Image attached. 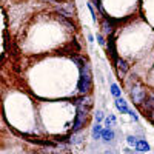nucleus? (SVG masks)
Segmentation results:
<instances>
[{"label": "nucleus", "instance_id": "obj_3", "mask_svg": "<svg viewBox=\"0 0 154 154\" xmlns=\"http://www.w3.org/2000/svg\"><path fill=\"white\" fill-rule=\"evenodd\" d=\"M88 112H89V111H85V109H77L75 119H74V125H72L74 133L80 131L82 128L85 126V123H86V120H88Z\"/></svg>", "mask_w": 154, "mask_h": 154}, {"label": "nucleus", "instance_id": "obj_19", "mask_svg": "<svg viewBox=\"0 0 154 154\" xmlns=\"http://www.w3.org/2000/svg\"><path fill=\"white\" fill-rule=\"evenodd\" d=\"M96 119L100 122L102 119H103V112H102V111H97V112H96Z\"/></svg>", "mask_w": 154, "mask_h": 154}, {"label": "nucleus", "instance_id": "obj_14", "mask_svg": "<svg viewBox=\"0 0 154 154\" xmlns=\"http://www.w3.org/2000/svg\"><path fill=\"white\" fill-rule=\"evenodd\" d=\"M111 94H112L116 99H119V97H120V88L116 85V83H111Z\"/></svg>", "mask_w": 154, "mask_h": 154}, {"label": "nucleus", "instance_id": "obj_13", "mask_svg": "<svg viewBox=\"0 0 154 154\" xmlns=\"http://www.w3.org/2000/svg\"><path fill=\"white\" fill-rule=\"evenodd\" d=\"M114 123H116V116L114 114H108V117L105 119V126L111 128V126H114Z\"/></svg>", "mask_w": 154, "mask_h": 154}, {"label": "nucleus", "instance_id": "obj_10", "mask_svg": "<svg viewBox=\"0 0 154 154\" xmlns=\"http://www.w3.org/2000/svg\"><path fill=\"white\" fill-rule=\"evenodd\" d=\"M136 151H137V152H140V154L148 152V151H149V143L146 142V140L140 139L139 142H137V145H136Z\"/></svg>", "mask_w": 154, "mask_h": 154}, {"label": "nucleus", "instance_id": "obj_4", "mask_svg": "<svg viewBox=\"0 0 154 154\" xmlns=\"http://www.w3.org/2000/svg\"><path fill=\"white\" fill-rule=\"evenodd\" d=\"M72 103L77 106V109H85V111H89V108L93 106V99H91V96L83 94L82 97L74 99V100H72Z\"/></svg>", "mask_w": 154, "mask_h": 154}, {"label": "nucleus", "instance_id": "obj_17", "mask_svg": "<svg viewBox=\"0 0 154 154\" xmlns=\"http://www.w3.org/2000/svg\"><path fill=\"white\" fill-rule=\"evenodd\" d=\"M80 142V136L79 134H74L69 137V143H79Z\"/></svg>", "mask_w": 154, "mask_h": 154}, {"label": "nucleus", "instance_id": "obj_8", "mask_svg": "<svg viewBox=\"0 0 154 154\" xmlns=\"http://www.w3.org/2000/svg\"><path fill=\"white\" fill-rule=\"evenodd\" d=\"M112 23H114L112 19L103 17V22H102V28H103V32H105V34H111V32H112V29H114Z\"/></svg>", "mask_w": 154, "mask_h": 154}, {"label": "nucleus", "instance_id": "obj_7", "mask_svg": "<svg viewBox=\"0 0 154 154\" xmlns=\"http://www.w3.org/2000/svg\"><path fill=\"white\" fill-rule=\"evenodd\" d=\"M108 53H109L111 59L114 60V63L119 60L117 51H116V43H114V38H112V37H109V38H108Z\"/></svg>", "mask_w": 154, "mask_h": 154}, {"label": "nucleus", "instance_id": "obj_18", "mask_svg": "<svg viewBox=\"0 0 154 154\" xmlns=\"http://www.w3.org/2000/svg\"><path fill=\"white\" fill-rule=\"evenodd\" d=\"M88 8H89V11H91V16H93V20L96 22V20H97V16H96V11H94L93 5H91V3H88Z\"/></svg>", "mask_w": 154, "mask_h": 154}, {"label": "nucleus", "instance_id": "obj_6", "mask_svg": "<svg viewBox=\"0 0 154 154\" xmlns=\"http://www.w3.org/2000/svg\"><path fill=\"white\" fill-rule=\"evenodd\" d=\"M116 68H117V72H119V75H125L126 72H128V69H130V65L123 60V59H120L119 57V60L116 62Z\"/></svg>", "mask_w": 154, "mask_h": 154}, {"label": "nucleus", "instance_id": "obj_20", "mask_svg": "<svg viewBox=\"0 0 154 154\" xmlns=\"http://www.w3.org/2000/svg\"><path fill=\"white\" fill-rule=\"evenodd\" d=\"M97 42H99V45H105V40H103V37H102L100 34H97Z\"/></svg>", "mask_w": 154, "mask_h": 154}, {"label": "nucleus", "instance_id": "obj_12", "mask_svg": "<svg viewBox=\"0 0 154 154\" xmlns=\"http://www.w3.org/2000/svg\"><path fill=\"white\" fill-rule=\"evenodd\" d=\"M102 125H96V126H93V139H102Z\"/></svg>", "mask_w": 154, "mask_h": 154}, {"label": "nucleus", "instance_id": "obj_15", "mask_svg": "<svg viewBox=\"0 0 154 154\" xmlns=\"http://www.w3.org/2000/svg\"><path fill=\"white\" fill-rule=\"evenodd\" d=\"M93 3L97 6V9H99V12H100V14L102 16H103V17H108L106 14H105V9H103V6H102V3H100V0H93Z\"/></svg>", "mask_w": 154, "mask_h": 154}, {"label": "nucleus", "instance_id": "obj_5", "mask_svg": "<svg viewBox=\"0 0 154 154\" xmlns=\"http://www.w3.org/2000/svg\"><path fill=\"white\" fill-rule=\"evenodd\" d=\"M143 102L145 103L142 105V111L146 112L148 117H152V114H154V93H149Z\"/></svg>", "mask_w": 154, "mask_h": 154}, {"label": "nucleus", "instance_id": "obj_9", "mask_svg": "<svg viewBox=\"0 0 154 154\" xmlns=\"http://www.w3.org/2000/svg\"><path fill=\"white\" fill-rule=\"evenodd\" d=\"M116 106H117V109L122 112V114H128L130 112V108H128V105H126V102L122 99V97H119V99H116Z\"/></svg>", "mask_w": 154, "mask_h": 154}, {"label": "nucleus", "instance_id": "obj_11", "mask_svg": "<svg viewBox=\"0 0 154 154\" xmlns=\"http://www.w3.org/2000/svg\"><path fill=\"white\" fill-rule=\"evenodd\" d=\"M102 139H103V142H112L114 140V131L112 128H105L103 131H102Z\"/></svg>", "mask_w": 154, "mask_h": 154}, {"label": "nucleus", "instance_id": "obj_21", "mask_svg": "<svg viewBox=\"0 0 154 154\" xmlns=\"http://www.w3.org/2000/svg\"><path fill=\"white\" fill-rule=\"evenodd\" d=\"M128 114H130V116H131V117H133L134 120H137V116H136V112H134L133 109H130V112H128Z\"/></svg>", "mask_w": 154, "mask_h": 154}, {"label": "nucleus", "instance_id": "obj_16", "mask_svg": "<svg viewBox=\"0 0 154 154\" xmlns=\"http://www.w3.org/2000/svg\"><path fill=\"white\" fill-rule=\"evenodd\" d=\"M126 142H128V145H130V146H134V148H136V145H137L139 140H137L134 136H128V137H126Z\"/></svg>", "mask_w": 154, "mask_h": 154}, {"label": "nucleus", "instance_id": "obj_2", "mask_svg": "<svg viewBox=\"0 0 154 154\" xmlns=\"http://www.w3.org/2000/svg\"><path fill=\"white\" fill-rule=\"evenodd\" d=\"M130 96L133 99V102L136 105H142V102L146 99V89L140 85V83H136L133 88H131V91H130Z\"/></svg>", "mask_w": 154, "mask_h": 154}, {"label": "nucleus", "instance_id": "obj_1", "mask_svg": "<svg viewBox=\"0 0 154 154\" xmlns=\"http://www.w3.org/2000/svg\"><path fill=\"white\" fill-rule=\"evenodd\" d=\"M91 86H93L91 66H89V63H85V65L80 68V79H79V83H77V89H79V93L83 96V94L89 93Z\"/></svg>", "mask_w": 154, "mask_h": 154}]
</instances>
